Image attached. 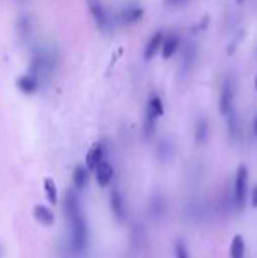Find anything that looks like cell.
Instances as JSON below:
<instances>
[{
	"label": "cell",
	"instance_id": "cell-24",
	"mask_svg": "<svg viewBox=\"0 0 257 258\" xmlns=\"http://www.w3.org/2000/svg\"><path fill=\"white\" fill-rule=\"evenodd\" d=\"M255 90H257V76H255Z\"/></svg>",
	"mask_w": 257,
	"mask_h": 258
},
{
	"label": "cell",
	"instance_id": "cell-18",
	"mask_svg": "<svg viewBox=\"0 0 257 258\" xmlns=\"http://www.w3.org/2000/svg\"><path fill=\"white\" fill-rule=\"evenodd\" d=\"M44 194L48 197L49 204H57L59 202V188H57V183L52 177H46L44 179Z\"/></svg>",
	"mask_w": 257,
	"mask_h": 258
},
{
	"label": "cell",
	"instance_id": "cell-7",
	"mask_svg": "<svg viewBox=\"0 0 257 258\" xmlns=\"http://www.w3.org/2000/svg\"><path fill=\"white\" fill-rule=\"evenodd\" d=\"M86 4H88V9H90V13H92L93 20H95L97 27H99L100 30H104L108 25V16H106V9H104L102 2H100V0H86Z\"/></svg>",
	"mask_w": 257,
	"mask_h": 258
},
{
	"label": "cell",
	"instance_id": "cell-3",
	"mask_svg": "<svg viewBox=\"0 0 257 258\" xmlns=\"http://www.w3.org/2000/svg\"><path fill=\"white\" fill-rule=\"evenodd\" d=\"M219 107L224 116H229L231 112L234 111V83H233V79H229V78L224 81L222 90H220Z\"/></svg>",
	"mask_w": 257,
	"mask_h": 258
},
{
	"label": "cell",
	"instance_id": "cell-4",
	"mask_svg": "<svg viewBox=\"0 0 257 258\" xmlns=\"http://www.w3.org/2000/svg\"><path fill=\"white\" fill-rule=\"evenodd\" d=\"M106 158V144L104 143H95L85 156V167L88 170H95L102 160Z\"/></svg>",
	"mask_w": 257,
	"mask_h": 258
},
{
	"label": "cell",
	"instance_id": "cell-6",
	"mask_svg": "<svg viewBox=\"0 0 257 258\" xmlns=\"http://www.w3.org/2000/svg\"><path fill=\"white\" fill-rule=\"evenodd\" d=\"M110 207H111V213L113 216L117 218L118 221H125V202L124 197H122V191L118 188H113L110 194Z\"/></svg>",
	"mask_w": 257,
	"mask_h": 258
},
{
	"label": "cell",
	"instance_id": "cell-22",
	"mask_svg": "<svg viewBox=\"0 0 257 258\" xmlns=\"http://www.w3.org/2000/svg\"><path fill=\"white\" fill-rule=\"evenodd\" d=\"M168 2V6H180V4H183L185 0H166Z\"/></svg>",
	"mask_w": 257,
	"mask_h": 258
},
{
	"label": "cell",
	"instance_id": "cell-19",
	"mask_svg": "<svg viewBox=\"0 0 257 258\" xmlns=\"http://www.w3.org/2000/svg\"><path fill=\"white\" fill-rule=\"evenodd\" d=\"M155 121L157 119L153 118V116H150L146 111H144V118H143V134L146 139H151L155 134Z\"/></svg>",
	"mask_w": 257,
	"mask_h": 258
},
{
	"label": "cell",
	"instance_id": "cell-21",
	"mask_svg": "<svg viewBox=\"0 0 257 258\" xmlns=\"http://www.w3.org/2000/svg\"><path fill=\"white\" fill-rule=\"evenodd\" d=\"M250 201H252V206L257 207V184L254 186V190H252V199H250Z\"/></svg>",
	"mask_w": 257,
	"mask_h": 258
},
{
	"label": "cell",
	"instance_id": "cell-20",
	"mask_svg": "<svg viewBox=\"0 0 257 258\" xmlns=\"http://www.w3.org/2000/svg\"><path fill=\"white\" fill-rule=\"evenodd\" d=\"M175 258H190V253L187 246L183 244V241L175 242Z\"/></svg>",
	"mask_w": 257,
	"mask_h": 258
},
{
	"label": "cell",
	"instance_id": "cell-15",
	"mask_svg": "<svg viewBox=\"0 0 257 258\" xmlns=\"http://www.w3.org/2000/svg\"><path fill=\"white\" fill-rule=\"evenodd\" d=\"M122 21L124 23H136V21H139L141 18H143V7H139V6H129V7H125L124 11H122Z\"/></svg>",
	"mask_w": 257,
	"mask_h": 258
},
{
	"label": "cell",
	"instance_id": "cell-8",
	"mask_svg": "<svg viewBox=\"0 0 257 258\" xmlns=\"http://www.w3.org/2000/svg\"><path fill=\"white\" fill-rule=\"evenodd\" d=\"M180 48V35L178 34H169L168 37L164 35V41H162V56L166 60L175 56V53Z\"/></svg>",
	"mask_w": 257,
	"mask_h": 258
},
{
	"label": "cell",
	"instance_id": "cell-10",
	"mask_svg": "<svg viewBox=\"0 0 257 258\" xmlns=\"http://www.w3.org/2000/svg\"><path fill=\"white\" fill-rule=\"evenodd\" d=\"M34 218L42 227H52V225L55 223V214H53V211L42 204H37L34 207Z\"/></svg>",
	"mask_w": 257,
	"mask_h": 258
},
{
	"label": "cell",
	"instance_id": "cell-1",
	"mask_svg": "<svg viewBox=\"0 0 257 258\" xmlns=\"http://www.w3.org/2000/svg\"><path fill=\"white\" fill-rule=\"evenodd\" d=\"M64 211L69 225V239H71V249L74 255H83L88 248L90 230L86 223L85 213L79 204L76 191L69 190L64 199Z\"/></svg>",
	"mask_w": 257,
	"mask_h": 258
},
{
	"label": "cell",
	"instance_id": "cell-11",
	"mask_svg": "<svg viewBox=\"0 0 257 258\" xmlns=\"http://www.w3.org/2000/svg\"><path fill=\"white\" fill-rule=\"evenodd\" d=\"M162 41H164V32L162 30H157L153 35L150 37V41H148L146 48H144V60H150V58L155 56V53L161 49L162 46Z\"/></svg>",
	"mask_w": 257,
	"mask_h": 258
},
{
	"label": "cell",
	"instance_id": "cell-9",
	"mask_svg": "<svg viewBox=\"0 0 257 258\" xmlns=\"http://www.w3.org/2000/svg\"><path fill=\"white\" fill-rule=\"evenodd\" d=\"M90 179V170L86 169L85 165H78L72 172V184H74V190L76 191H81L86 188Z\"/></svg>",
	"mask_w": 257,
	"mask_h": 258
},
{
	"label": "cell",
	"instance_id": "cell-23",
	"mask_svg": "<svg viewBox=\"0 0 257 258\" xmlns=\"http://www.w3.org/2000/svg\"><path fill=\"white\" fill-rule=\"evenodd\" d=\"M254 132H255V136H257V116H255V119H254Z\"/></svg>",
	"mask_w": 257,
	"mask_h": 258
},
{
	"label": "cell",
	"instance_id": "cell-13",
	"mask_svg": "<svg viewBox=\"0 0 257 258\" xmlns=\"http://www.w3.org/2000/svg\"><path fill=\"white\" fill-rule=\"evenodd\" d=\"M146 112L150 116H153L155 119L161 118V116L164 114V102H162L161 95L151 93L150 99H148V104H146Z\"/></svg>",
	"mask_w": 257,
	"mask_h": 258
},
{
	"label": "cell",
	"instance_id": "cell-16",
	"mask_svg": "<svg viewBox=\"0 0 257 258\" xmlns=\"http://www.w3.org/2000/svg\"><path fill=\"white\" fill-rule=\"evenodd\" d=\"M245 239L240 234L234 235L233 241H231V248H229V258H245Z\"/></svg>",
	"mask_w": 257,
	"mask_h": 258
},
{
	"label": "cell",
	"instance_id": "cell-2",
	"mask_svg": "<svg viewBox=\"0 0 257 258\" xmlns=\"http://www.w3.org/2000/svg\"><path fill=\"white\" fill-rule=\"evenodd\" d=\"M248 195V169L240 165L236 170V179H234V207L243 209L245 201Z\"/></svg>",
	"mask_w": 257,
	"mask_h": 258
},
{
	"label": "cell",
	"instance_id": "cell-14",
	"mask_svg": "<svg viewBox=\"0 0 257 258\" xmlns=\"http://www.w3.org/2000/svg\"><path fill=\"white\" fill-rule=\"evenodd\" d=\"M18 88H20L23 93H27V95L35 93V92H37V88H39V79L34 78L32 74L21 76V78L18 79Z\"/></svg>",
	"mask_w": 257,
	"mask_h": 258
},
{
	"label": "cell",
	"instance_id": "cell-12",
	"mask_svg": "<svg viewBox=\"0 0 257 258\" xmlns=\"http://www.w3.org/2000/svg\"><path fill=\"white\" fill-rule=\"evenodd\" d=\"M195 56H197V48H195L194 42H190V44L185 48V51H183V58H182V76L189 74V72L192 71Z\"/></svg>",
	"mask_w": 257,
	"mask_h": 258
},
{
	"label": "cell",
	"instance_id": "cell-25",
	"mask_svg": "<svg viewBox=\"0 0 257 258\" xmlns=\"http://www.w3.org/2000/svg\"><path fill=\"white\" fill-rule=\"evenodd\" d=\"M238 2H243V0H238Z\"/></svg>",
	"mask_w": 257,
	"mask_h": 258
},
{
	"label": "cell",
	"instance_id": "cell-17",
	"mask_svg": "<svg viewBox=\"0 0 257 258\" xmlns=\"http://www.w3.org/2000/svg\"><path fill=\"white\" fill-rule=\"evenodd\" d=\"M210 134V125L206 118H199L195 121V143L197 144H204L206 139H208Z\"/></svg>",
	"mask_w": 257,
	"mask_h": 258
},
{
	"label": "cell",
	"instance_id": "cell-5",
	"mask_svg": "<svg viewBox=\"0 0 257 258\" xmlns=\"http://www.w3.org/2000/svg\"><path fill=\"white\" fill-rule=\"evenodd\" d=\"M113 176H115V170H113V165L110 163V160L104 158L102 162L97 165L95 169V179H97V184H99L100 188H106L111 184V181H113Z\"/></svg>",
	"mask_w": 257,
	"mask_h": 258
}]
</instances>
